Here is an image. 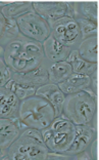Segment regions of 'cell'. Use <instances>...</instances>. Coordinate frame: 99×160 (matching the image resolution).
<instances>
[{"instance_id": "6da1fadb", "label": "cell", "mask_w": 99, "mask_h": 160, "mask_svg": "<svg viewBox=\"0 0 99 160\" xmlns=\"http://www.w3.org/2000/svg\"><path fill=\"white\" fill-rule=\"evenodd\" d=\"M3 60L16 73H27L47 61L42 43L25 37L21 33L4 46Z\"/></svg>"}, {"instance_id": "7a4b0ae2", "label": "cell", "mask_w": 99, "mask_h": 160, "mask_svg": "<svg viewBox=\"0 0 99 160\" xmlns=\"http://www.w3.org/2000/svg\"><path fill=\"white\" fill-rule=\"evenodd\" d=\"M61 115L75 125H87L96 128L97 96L93 92H79L68 94L62 105Z\"/></svg>"}, {"instance_id": "3957f363", "label": "cell", "mask_w": 99, "mask_h": 160, "mask_svg": "<svg viewBox=\"0 0 99 160\" xmlns=\"http://www.w3.org/2000/svg\"><path fill=\"white\" fill-rule=\"evenodd\" d=\"M56 117L52 105L37 94L20 102L17 119L25 127L42 130L48 127Z\"/></svg>"}, {"instance_id": "277c9868", "label": "cell", "mask_w": 99, "mask_h": 160, "mask_svg": "<svg viewBox=\"0 0 99 160\" xmlns=\"http://www.w3.org/2000/svg\"><path fill=\"white\" fill-rule=\"evenodd\" d=\"M48 152L41 132L25 127L8 148L5 160H46Z\"/></svg>"}, {"instance_id": "5b68a950", "label": "cell", "mask_w": 99, "mask_h": 160, "mask_svg": "<svg viewBox=\"0 0 99 160\" xmlns=\"http://www.w3.org/2000/svg\"><path fill=\"white\" fill-rule=\"evenodd\" d=\"M40 132L50 152H65L74 140L76 125L64 116L59 115L48 127Z\"/></svg>"}, {"instance_id": "8992f818", "label": "cell", "mask_w": 99, "mask_h": 160, "mask_svg": "<svg viewBox=\"0 0 99 160\" xmlns=\"http://www.w3.org/2000/svg\"><path fill=\"white\" fill-rule=\"evenodd\" d=\"M16 22L20 33L34 41L43 43L51 34L49 24L34 10L17 18Z\"/></svg>"}, {"instance_id": "52a82bcc", "label": "cell", "mask_w": 99, "mask_h": 160, "mask_svg": "<svg viewBox=\"0 0 99 160\" xmlns=\"http://www.w3.org/2000/svg\"><path fill=\"white\" fill-rule=\"evenodd\" d=\"M51 35L71 50H77L82 41L78 23L73 17H64L49 24Z\"/></svg>"}, {"instance_id": "ba28073f", "label": "cell", "mask_w": 99, "mask_h": 160, "mask_svg": "<svg viewBox=\"0 0 99 160\" xmlns=\"http://www.w3.org/2000/svg\"><path fill=\"white\" fill-rule=\"evenodd\" d=\"M33 10L50 24L64 17H73L72 1H32Z\"/></svg>"}, {"instance_id": "9c48e42d", "label": "cell", "mask_w": 99, "mask_h": 160, "mask_svg": "<svg viewBox=\"0 0 99 160\" xmlns=\"http://www.w3.org/2000/svg\"><path fill=\"white\" fill-rule=\"evenodd\" d=\"M97 140V130L93 126L87 125H76L75 137L71 146L64 153L71 155L74 160V155L89 149L91 144Z\"/></svg>"}, {"instance_id": "30bf717a", "label": "cell", "mask_w": 99, "mask_h": 160, "mask_svg": "<svg viewBox=\"0 0 99 160\" xmlns=\"http://www.w3.org/2000/svg\"><path fill=\"white\" fill-rule=\"evenodd\" d=\"M97 76L96 77H90V76L72 73L64 82L57 84L65 96L72 93H76L79 92L91 89L93 92L97 93L96 88Z\"/></svg>"}, {"instance_id": "8fae6325", "label": "cell", "mask_w": 99, "mask_h": 160, "mask_svg": "<svg viewBox=\"0 0 99 160\" xmlns=\"http://www.w3.org/2000/svg\"><path fill=\"white\" fill-rule=\"evenodd\" d=\"M24 128L17 118H0V148L8 149Z\"/></svg>"}, {"instance_id": "7c38bea8", "label": "cell", "mask_w": 99, "mask_h": 160, "mask_svg": "<svg viewBox=\"0 0 99 160\" xmlns=\"http://www.w3.org/2000/svg\"><path fill=\"white\" fill-rule=\"evenodd\" d=\"M50 62L46 61L39 68L27 73H16L12 71V79L25 84L39 87L48 82V66Z\"/></svg>"}, {"instance_id": "4fadbf2b", "label": "cell", "mask_w": 99, "mask_h": 160, "mask_svg": "<svg viewBox=\"0 0 99 160\" xmlns=\"http://www.w3.org/2000/svg\"><path fill=\"white\" fill-rule=\"evenodd\" d=\"M43 52L46 60L50 63H56V62L67 61L72 50L68 46L62 44L61 42L55 39L52 35L47 38L42 43Z\"/></svg>"}, {"instance_id": "5bb4252c", "label": "cell", "mask_w": 99, "mask_h": 160, "mask_svg": "<svg viewBox=\"0 0 99 160\" xmlns=\"http://www.w3.org/2000/svg\"><path fill=\"white\" fill-rule=\"evenodd\" d=\"M35 94L42 97L48 101L53 106L54 110L56 112V115H61L62 105H64V102L65 99V94L61 92V89L58 87L57 84L47 82L45 84L40 85L39 87H37Z\"/></svg>"}, {"instance_id": "9a60e30c", "label": "cell", "mask_w": 99, "mask_h": 160, "mask_svg": "<svg viewBox=\"0 0 99 160\" xmlns=\"http://www.w3.org/2000/svg\"><path fill=\"white\" fill-rule=\"evenodd\" d=\"M20 100L7 87H0V118H17Z\"/></svg>"}, {"instance_id": "2e32d148", "label": "cell", "mask_w": 99, "mask_h": 160, "mask_svg": "<svg viewBox=\"0 0 99 160\" xmlns=\"http://www.w3.org/2000/svg\"><path fill=\"white\" fill-rule=\"evenodd\" d=\"M33 10L32 1H0V12L7 20H14Z\"/></svg>"}, {"instance_id": "e0dca14e", "label": "cell", "mask_w": 99, "mask_h": 160, "mask_svg": "<svg viewBox=\"0 0 99 160\" xmlns=\"http://www.w3.org/2000/svg\"><path fill=\"white\" fill-rule=\"evenodd\" d=\"M67 62L71 64L73 73L87 75L92 78L97 76V64L89 63V62L81 59L77 50H72Z\"/></svg>"}, {"instance_id": "ac0fdd59", "label": "cell", "mask_w": 99, "mask_h": 160, "mask_svg": "<svg viewBox=\"0 0 99 160\" xmlns=\"http://www.w3.org/2000/svg\"><path fill=\"white\" fill-rule=\"evenodd\" d=\"M73 18L98 21V2L96 1H72Z\"/></svg>"}, {"instance_id": "d6986e66", "label": "cell", "mask_w": 99, "mask_h": 160, "mask_svg": "<svg viewBox=\"0 0 99 160\" xmlns=\"http://www.w3.org/2000/svg\"><path fill=\"white\" fill-rule=\"evenodd\" d=\"M97 35L82 39L78 46V54L81 59L85 60L89 63H98V52H97Z\"/></svg>"}, {"instance_id": "ffe728a7", "label": "cell", "mask_w": 99, "mask_h": 160, "mask_svg": "<svg viewBox=\"0 0 99 160\" xmlns=\"http://www.w3.org/2000/svg\"><path fill=\"white\" fill-rule=\"evenodd\" d=\"M73 73L71 64L67 61L50 63L48 66V82L59 84Z\"/></svg>"}, {"instance_id": "44dd1931", "label": "cell", "mask_w": 99, "mask_h": 160, "mask_svg": "<svg viewBox=\"0 0 99 160\" xmlns=\"http://www.w3.org/2000/svg\"><path fill=\"white\" fill-rule=\"evenodd\" d=\"M20 34L14 20H7L0 12V45L4 47L9 41Z\"/></svg>"}, {"instance_id": "7402d4cb", "label": "cell", "mask_w": 99, "mask_h": 160, "mask_svg": "<svg viewBox=\"0 0 99 160\" xmlns=\"http://www.w3.org/2000/svg\"><path fill=\"white\" fill-rule=\"evenodd\" d=\"M5 87H7L9 90H12L20 101H23L25 99H28V98L34 96L36 93V90H37V87L36 86L25 84V83L16 81L13 79L10 80L5 85Z\"/></svg>"}, {"instance_id": "603a6c76", "label": "cell", "mask_w": 99, "mask_h": 160, "mask_svg": "<svg viewBox=\"0 0 99 160\" xmlns=\"http://www.w3.org/2000/svg\"><path fill=\"white\" fill-rule=\"evenodd\" d=\"M78 23L79 29L81 31V34H82V37L87 38L90 37V36H95L97 35L98 32V25L97 22L92 21V20H88V19H75Z\"/></svg>"}, {"instance_id": "cb8c5ba5", "label": "cell", "mask_w": 99, "mask_h": 160, "mask_svg": "<svg viewBox=\"0 0 99 160\" xmlns=\"http://www.w3.org/2000/svg\"><path fill=\"white\" fill-rule=\"evenodd\" d=\"M12 79V70L10 69L3 58L0 59V87L5 86Z\"/></svg>"}, {"instance_id": "d4e9b609", "label": "cell", "mask_w": 99, "mask_h": 160, "mask_svg": "<svg viewBox=\"0 0 99 160\" xmlns=\"http://www.w3.org/2000/svg\"><path fill=\"white\" fill-rule=\"evenodd\" d=\"M46 160H73L71 155H68L64 152H48Z\"/></svg>"}, {"instance_id": "484cf974", "label": "cell", "mask_w": 99, "mask_h": 160, "mask_svg": "<svg viewBox=\"0 0 99 160\" xmlns=\"http://www.w3.org/2000/svg\"><path fill=\"white\" fill-rule=\"evenodd\" d=\"M74 160H93V158L92 155L90 154L89 149H87V150L81 152L79 154L74 155Z\"/></svg>"}, {"instance_id": "4316f807", "label": "cell", "mask_w": 99, "mask_h": 160, "mask_svg": "<svg viewBox=\"0 0 99 160\" xmlns=\"http://www.w3.org/2000/svg\"><path fill=\"white\" fill-rule=\"evenodd\" d=\"M89 151H90V154L92 155V158L93 160H96L97 159V140H95L91 146L89 147Z\"/></svg>"}, {"instance_id": "83f0119b", "label": "cell", "mask_w": 99, "mask_h": 160, "mask_svg": "<svg viewBox=\"0 0 99 160\" xmlns=\"http://www.w3.org/2000/svg\"><path fill=\"white\" fill-rule=\"evenodd\" d=\"M7 153H8V149H1L0 148V160H5Z\"/></svg>"}, {"instance_id": "f1b7e54d", "label": "cell", "mask_w": 99, "mask_h": 160, "mask_svg": "<svg viewBox=\"0 0 99 160\" xmlns=\"http://www.w3.org/2000/svg\"><path fill=\"white\" fill-rule=\"evenodd\" d=\"M3 56H4V47L0 45V59L3 58Z\"/></svg>"}]
</instances>
